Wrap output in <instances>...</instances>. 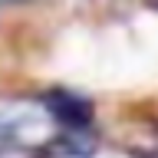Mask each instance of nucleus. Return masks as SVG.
I'll return each instance as SVG.
<instances>
[{
    "mask_svg": "<svg viewBox=\"0 0 158 158\" xmlns=\"http://www.w3.org/2000/svg\"><path fill=\"white\" fill-rule=\"evenodd\" d=\"M43 106H46V112L53 115L56 125L86 128L89 122H92V106H89L82 96H73V92H53Z\"/></svg>",
    "mask_w": 158,
    "mask_h": 158,
    "instance_id": "f257e3e1",
    "label": "nucleus"
},
{
    "mask_svg": "<svg viewBox=\"0 0 158 158\" xmlns=\"http://www.w3.org/2000/svg\"><path fill=\"white\" fill-rule=\"evenodd\" d=\"M7 3H17V0H0V7H7Z\"/></svg>",
    "mask_w": 158,
    "mask_h": 158,
    "instance_id": "f03ea898",
    "label": "nucleus"
}]
</instances>
